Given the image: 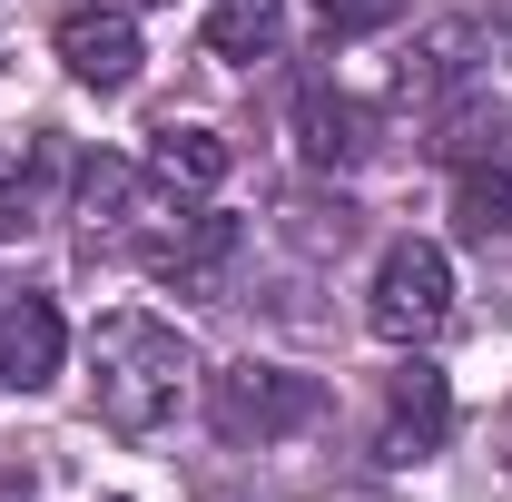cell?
Segmentation results:
<instances>
[{"label":"cell","mask_w":512,"mask_h":502,"mask_svg":"<svg viewBox=\"0 0 512 502\" xmlns=\"http://www.w3.org/2000/svg\"><path fill=\"white\" fill-rule=\"evenodd\" d=\"M89 394H99L109 434H168L197 394L188 335L158 325V315H99V335H89Z\"/></svg>","instance_id":"obj_1"},{"label":"cell","mask_w":512,"mask_h":502,"mask_svg":"<svg viewBox=\"0 0 512 502\" xmlns=\"http://www.w3.org/2000/svg\"><path fill=\"white\" fill-rule=\"evenodd\" d=\"M128 247H138V266H148L158 286H178V296H217L227 266H237V247H247V227H237L227 207H207V197L158 188L148 207H138Z\"/></svg>","instance_id":"obj_2"},{"label":"cell","mask_w":512,"mask_h":502,"mask_svg":"<svg viewBox=\"0 0 512 502\" xmlns=\"http://www.w3.org/2000/svg\"><path fill=\"white\" fill-rule=\"evenodd\" d=\"M365 325L384 345H434L453 325V256L434 237H394L375 256V286H365Z\"/></svg>","instance_id":"obj_3"},{"label":"cell","mask_w":512,"mask_h":502,"mask_svg":"<svg viewBox=\"0 0 512 502\" xmlns=\"http://www.w3.org/2000/svg\"><path fill=\"white\" fill-rule=\"evenodd\" d=\"M207 414H217L227 443H286V434H306V424L325 414V384L296 375V365H256V355H247V365L217 375Z\"/></svg>","instance_id":"obj_4"},{"label":"cell","mask_w":512,"mask_h":502,"mask_svg":"<svg viewBox=\"0 0 512 502\" xmlns=\"http://www.w3.org/2000/svg\"><path fill=\"white\" fill-rule=\"evenodd\" d=\"M444 443H453V375H434V365H404V375L384 384L375 463H384V473H414V463H434Z\"/></svg>","instance_id":"obj_5"},{"label":"cell","mask_w":512,"mask_h":502,"mask_svg":"<svg viewBox=\"0 0 512 502\" xmlns=\"http://www.w3.org/2000/svg\"><path fill=\"white\" fill-rule=\"evenodd\" d=\"M296 148H306L316 178H345V168L375 158V109L355 89H335V79H306L296 89Z\"/></svg>","instance_id":"obj_6"},{"label":"cell","mask_w":512,"mask_h":502,"mask_svg":"<svg viewBox=\"0 0 512 502\" xmlns=\"http://www.w3.org/2000/svg\"><path fill=\"white\" fill-rule=\"evenodd\" d=\"M69 355V325L40 286H0V394H40Z\"/></svg>","instance_id":"obj_7"},{"label":"cell","mask_w":512,"mask_h":502,"mask_svg":"<svg viewBox=\"0 0 512 502\" xmlns=\"http://www.w3.org/2000/svg\"><path fill=\"white\" fill-rule=\"evenodd\" d=\"M138 60H148V50H138V20H128V10H69L60 20V69L79 79V89L109 99V89L138 79Z\"/></svg>","instance_id":"obj_8"},{"label":"cell","mask_w":512,"mask_h":502,"mask_svg":"<svg viewBox=\"0 0 512 502\" xmlns=\"http://www.w3.org/2000/svg\"><path fill=\"white\" fill-rule=\"evenodd\" d=\"M138 207H148V178L128 168V158H79V197H69V217H79V237L89 247H119L128 227H138Z\"/></svg>","instance_id":"obj_9"},{"label":"cell","mask_w":512,"mask_h":502,"mask_svg":"<svg viewBox=\"0 0 512 502\" xmlns=\"http://www.w3.org/2000/svg\"><path fill=\"white\" fill-rule=\"evenodd\" d=\"M227 168H237V148H227L217 128H197V119H168L158 138H148V178L178 188V197H217Z\"/></svg>","instance_id":"obj_10"},{"label":"cell","mask_w":512,"mask_h":502,"mask_svg":"<svg viewBox=\"0 0 512 502\" xmlns=\"http://www.w3.org/2000/svg\"><path fill=\"white\" fill-rule=\"evenodd\" d=\"M473 50H483L473 20H434V30L414 40V60L394 69V89H404L414 109H434V99H453V89H473Z\"/></svg>","instance_id":"obj_11"},{"label":"cell","mask_w":512,"mask_h":502,"mask_svg":"<svg viewBox=\"0 0 512 502\" xmlns=\"http://www.w3.org/2000/svg\"><path fill=\"white\" fill-rule=\"evenodd\" d=\"M453 227L463 237H512V148H493V158H463V178H453Z\"/></svg>","instance_id":"obj_12"},{"label":"cell","mask_w":512,"mask_h":502,"mask_svg":"<svg viewBox=\"0 0 512 502\" xmlns=\"http://www.w3.org/2000/svg\"><path fill=\"white\" fill-rule=\"evenodd\" d=\"M207 50L217 60H276L286 50V0H207Z\"/></svg>","instance_id":"obj_13"},{"label":"cell","mask_w":512,"mask_h":502,"mask_svg":"<svg viewBox=\"0 0 512 502\" xmlns=\"http://www.w3.org/2000/svg\"><path fill=\"white\" fill-rule=\"evenodd\" d=\"M50 178H60V148L30 138L20 158H0V237H30L50 217Z\"/></svg>","instance_id":"obj_14"},{"label":"cell","mask_w":512,"mask_h":502,"mask_svg":"<svg viewBox=\"0 0 512 502\" xmlns=\"http://www.w3.org/2000/svg\"><path fill=\"white\" fill-rule=\"evenodd\" d=\"M493 148H503V109H493L483 79H473L463 99H434V158L463 168V158H493Z\"/></svg>","instance_id":"obj_15"},{"label":"cell","mask_w":512,"mask_h":502,"mask_svg":"<svg viewBox=\"0 0 512 502\" xmlns=\"http://www.w3.org/2000/svg\"><path fill=\"white\" fill-rule=\"evenodd\" d=\"M286 237L306 256H345L355 247V207L345 197H286Z\"/></svg>","instance_id":"obj_16"},{"label":"cell","mask_w":512,"mask_h":502,"mask_svg":"<svg viewBox=\"0 0 512 502\" xmlns=\"http://www.w3.org/2000/svg\"><path fill=\"white\" fill-rule=\"evenodd\" d=\"M404 0H316V20L335 30V40H365V30H384Z\"/></svg>","instance_id":"obj_17"},{"label":"cell","mask_w":512,"mask_h":502,"mask_svg":"<svg viewBox=\"0 0 512 502\" xmlns=\"http://www.w3.org/2000/svg\"><path fill=\"white\" fill-rule=\"evenodd\" d=\"M0 502H30V483H0Z\"/></svg>","instance_id":"obj_18"},{"label":"cell","mask_w":512,"mask_h":502,"mask_svg":"<svg viewBox=\"0 0 512 502\" xmlns=\"http://www.w3.org/2000/svg\"><path fill=\"white\" fill-rule=\"evenodd\" d=\"M503 473H512V414H503Z\"/></svg>","instance_id":"obj_19"},{"label":"cell","mask_w":512,"mask_h":502,"mask_svg":"<svg viewBox=\"0 0 512 502\" xmlns=\"http://www.w3.org/2000/svg\"><path fill=\"white\" fill-rule=\"evenodd\" d=\"M128 10H168V0H128Z\"/></svg>","instance_id":"obj_20"},{"label":"cell","mask_w":512,"mask_h":502,"mask_svg":"<svg viewBox=\"0 0 512 502\" xmlns=\"http://www.w3.org/2000/svg\"><path fill=\"white\" fill-rule=\"evenodd\" d=\"M109 502H119V493H109Z\"/></svg>","instance_id":"obj_21"}]
</instances>
